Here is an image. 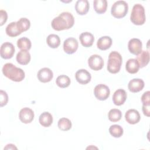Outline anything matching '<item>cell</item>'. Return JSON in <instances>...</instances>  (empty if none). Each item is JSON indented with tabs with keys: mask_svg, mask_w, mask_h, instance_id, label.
<instances>
[{
	"mask_svg": "<svg viewBox=\"0 0 150 150\" xmlns=\"http://www.w3.org/2000/svg\"><path fill=\"white\" fill-rule=\"evenodd\" d=\"M5 30L6 34L10 37H15L21 33L18 29L16 22H12L8 24Z\"/></svg>",
	"mask_w": 150,
	"mask_h": 150,
	"instance_id": "25",
	"label": "cell"
},
{
	"mask_svg": "<svg viewBox=\"0 0 150 150\" xmlns=\"http://www.w3.org/2000/svg\"><path fill=\"white\" fill-rule=\"evenodd\" d=\"M108 117L110 121L112 122H117L122 117L121 111L117 108H113L110 110L108 114Z\"/></svg>",
	"mask_w": 150,
	"mask_h": 150,
	"instance_id": "30",
	"label": "cell"
},
{
	"mask_svg": "<svg viewBox=\"0 0 150 150\" xmlns=\"http://www.w3.org/2000/svg\"><path fill=\"white\" fill-rule=\"evenodd\" d=\"M112 45V39L110 36H104L101 37L97 42V47L101 50L108 49Z\"/></svg>",
	"mask_w": 150,
	"mask_h": 150,
	"instance_id": "20",
	"label": "cell"
},
{
	"mask_svg": "<svg viewBox=\"0 0 150 150\" xmlns=\"http://www.w3.org/2000/svg\"><path fill=\"white\" fill-rule=\"evenodd\" d=\"M37 77L40 82L47 83L53 79V73L49 68L44 67L39 70Z\"/></svg>",
	"mask_w": 150,
	"mask_h": 150,
	"instance_id": "13",
	"label": "cell"
},
{
	"mask_svg": "<svg viewBox=\"0 0 150 150\" xmlns=\"http://www.w3.org/2000/svg\"><path fill=\"white\" fill-rule=\"evenodd\" d=\"M93 6L97 13H104L107 10V1L106 0H95L93 2Z\"/></svg>",
	"mask_w": 150,
	"mask_h": 150,
	"instance_id": "24",
	"label": "cell"
},
{
	"mask_svg": "<svg viewBox=\"0 0 150 150\" xmlns=\"http://www.w3.org/2000/svg\"><path fill=\"white\" fill-rule=\"evenodd\" d=\"M109 132L110 134L115 138L121 137L124 132L123 128L119 125L114 124L109 128Z\"/></svg>",
	"mask_w": 150,
	"mask_h": 150,
	"instance_id": "32",
	"label": "cell"
},
{
	"mask_svg": "<svg viewBox=\"0 0 150 150\" xmlns=\"http://www.w3.org/2000/svg\"><path fill=\"white\" fill-rule=\"evenodd\" d=\"M149 107L150 105H142V111L144 114L147 117H149L150 111H149Z\"/></svg>",
	"mask_w": 150,
	"mask_h": 150,
	"instance_id": "36",
	"label": "cell"
},
{
	"mask_svg": "<svg viewBox=\"0 0 150 150\" xmlns=\"http://www.w3.org/2000/svg\"><path fill=\"white\" fill-rule=\"evenodd\" d=\"M125 118L128 123L130 124H135L139 121L141 116L137 110L135 109H129L125 112Z\"/></svg>",
	"mask_w": 150,
	"mask_h": 150,
	"instance_id": "15",
	"label": "cell"
},
{
	"mask_svg": "<svg viewBox=\"0 0 150 150\" xmlns=\"http://www.w3.org/2000/svg\"><path fill=\"white\" fill-rule=\"evenodd\" d=\"M131 21L136 25H142L145 22V14L144 6L139 4H135L130 16Z\"/></svg>",
	"mask_w": 150,
	"mask_h": 150,
	"instance_id": "4",
	"label": "cell"
},
{
	"mask_svg": "<svg viewBox=\"0 0 150 150\" xmlns=\"http://www.w3.org/2000/svg\"><path fill=\"white\" fill-rule=\"evenodd\" d=\"M17 149L16 147L13 144H8L6 145V146L4 148V149Z\"/></svg>",
	"mask_w": 150,
	"mask_h": 150,
	"instance_id": "37",
	"label": "cell"
},
{
	"mask_svg": "<svg viewBox=\"0 0 150 150\" xmlns=\"http://www.w3.org/2000/svg\"><path fill=\"white\" fill-rule=\"evenodd\" d=\"M2 73L5 77L12 81L16 82L22 81L25 77V72L22 69L16 67L11 63H7L4 65Z\"/></svg>",
	"mask_w": 150,
	"mask_h": 150,
	"instance_id": "2",
	"label": "cell"
},
{
	"mask_svg": "<svg viewBox=\"0 0 150 150\" xmlns=\"http://www.w3.org/2000/svg\"><path fill=\"white\" fill-rule=\"evenodd\" d=\"M39 121L43 127H48L53 122V117L50 112L46 111L43 112L39 116Z\"/></svg>",
	"mask_w": 150,
	"mask_h": 150,
	"instance_id": "22",
	"label": "cell"
},
{
	"mask_svg": "<svg viewBox=\"0 0 150 150\" xmlns=\"http://www.w3.org/2000/svg\"><path fill=\"white\" fill-rule=\"evenodd\" d=\"M79 39L81 44L86 47L91 46L94 41V38L93 34L88 32L82 33L79 36Z\"/></svg>",
	"mask_w": 150,
	"mask_h": 150,
	"instance_id": "17",
	"label": "cell"
},
{
	"mask_svg": "<svg viewBox=\"0 0 150 150\" xmlns=\"http://www.w3.org/2000/svg\"><path fill=\"white\" fill-rule=\"evenodd\" d=\"M0 96H1V107H3L6 105L8 101V96L7 93L4 91H0Z\"/></svg>",
	"mask_w": 150,
	"mask_h": 150,
	"instance_id": "34",
	"label": "cell"
},
{
	"mask_svg": "<svg viewBox=\"0 0 150 150\" xmlns=\"http://www.w3.org/2000/svg\"><path fill=\"white\" fill-rule=\"evenodd\" d=\"M74 23V18L71 13L64 12L54 18L51 23L52 28L57 31H60L71 28Z\"/></svg>",
	"mask_w": 150,
	"mask_h": 150,
	"instance_id": "1",
	"label": "cell"
},
{
	"mask_svg": "<svg viewBox=\"0 0 150 150\" xmlns=\"http://www.w3.org/2000/svg\"><path fill=\"white\" fill-rule=\"evenodd\" d=\"M122 58L121 55L116 51L111 52L108 56V60L107 63V70L112 74H115L119 72L121 64Z\"/></svg>",
	"mask_w": 150,
	"mask_h": 150,
	"instance_id": "3",
	"label": "cell"
},
{
	"mask_svg": "<svg viewBox=\"0 0 150 150\" xmlns=\"http://www.w3.org/2000/svg\"><path fill=\"white\" fill-rule=\"evenodd\" d=\"M17 46L21 50H29L31 48L32 43L29 39L26 37H22L18 40Z\"/></svg>",
	"mask_w": 150,
	"mask_h": 150,
	"instance_id": "28",
	"label": "cell"
},
{
	"mask_svg": "<svg viewBox=\"0 0 150 150\" xmlns=\"http://www.w3.org/2000/svg\"><path fill=\"white\" fill-rule=\"evenodd\" d=\"M142 42L139 39L133 38L128 42V50L131 53L134 55H138L141 53L142 51Z\"/></svg>",
	"mask_w": 150,
	"mask_h": 150,
	"instance_id": "11",
	"label": "cell"
},
{
	"mask_svg": "<svg viewBox=\"0 0 150 150\" xmlns=\"http://www.w3.org/2000/svg\"><path fill=\"white\" fill-rule=\"evenodd\" d=\"M125 69L128 73L135 74L138 71L139 66L135 59H129L126 63Z\"/></svg>",
	"mask_w": 150,
	"mask_h": 150,
	"instance_id": "23",
	"label": "cell"
},
{
	"mask_svg": "<svg viewBox=\"0 0 150 150\" xmlns=\"http://www.w3.org/2000/svg\"><path fill=\"white\" fill-rule=\"evenodd\" d=\"M70 79L66 75H60L57 77L56 80V84L60 88H66L70 84Z\"/></svg>",
	"mask_w": 150,
	"mask_h": 150,
	"instance_id": "29",
	"label": "cell"
},
{
	"mask_svg": "<svg viewBox=\"0 0 150 150\" xmlns=\"http://www.w3.org/2000/svg\"><path fill=\"white\" fill-rule=\"evenodd\" d=\"M141 101L144 105H150V91L145 92L141 97Z\"/></svg>",
	"mask_w": 150,
	"mask_h": 150,
	"instance_id": "33",
	"label": "cell"
},
{
	"mask_svg": "<svg viewBox=\"0 0 150 150\" xmlns=\"http://www.w3.org/2000/svg\"><path fill=\"white\" fill-rule=\"evenodd\" d=\"M137 61L139 67L142 68L146 66L149 61V53L146 50H142L141 53L137 55Z\"/></svg>",
	"mask_w": 150,
	"mask_h": 150,
	"instance_id": "21",
	"label": "cell"
},
{
	"mask_svg": "<svg viewBox=\"0 0 150 150\" xmlns=\"http://www.w3.org/2000/svg\"><path fill=\"white\" fill-rule=\"evenodd\" d=\"M78 42L74 38H69L63 43V50L65 53L69 54L75 53L78 49Z\"/></svg>",
	"mask_w": 150,
	"mask_h": 150,
	"instance_id": "9",
	"label": "cell"
},
{
	"mask_svg": "<svg viewBox=\"0 0 150 150\" xmlns=\"http://www.w3.org/2000/svg\"><path fill=\"white\" fill-rule=\"evenodd\" d=\"M8 15L5 11H0V25L2 26L7 21Z\"/></svg>",
	"mask_w": 150,
	"mask_h": 150,
	"instance_id": "35",
	"label": "cell"
},
{
	"mask_svg": "<svg viewBox=\"0 0 150 150\" xmlns=\"http://www.w3.org/2000/svg\"><path fill=\"white\" fill-rule=\"evenodd\" d=\"M89 3L87 0H78L75 5L77 13L80 15H86L89 10Z\"/></svg>",
	"mask_w": 150,
	"mask_h": 150,
	"instance_id": "18",
	"label": "cell"
},
{
	"mask_svg": "<svg viewBox=\"0 0 150 150\" xmlns=\"http://www.w3.org/2000/svg\"><path fill=\"white\" fill-rule=\"evenodd\" d=\"M144 87V82L140 79H133L128 84L129 90L132 93H138L141 91Z\"/></svg>",
	"mask_w": 150,
	"mask_h": 150,
	"instance_id": "16",
	"label": "cell"
},
{
	"mask_svg": "<svg viewBox=\"0 0 150 150\" xmlns=\"http://www.w3.org/2000/svg\"><path fill=\"white\" fill-rule=\"evenodd\" d=\"M95 97L99 100L104 101L107 100L110 96V90L108 86L103 84L97 85L94 89Z\"/></svg>",
	"mask_w": 150,
	"mask_h": 150,
	"instance_id": "6",
	"label": "cell"
},
{
	"mask_svg": "<svg viewBox=\"0 0 150 150\" xmlns=\"http://www.w3.org/2000/svg\"><path fill=\"white\" fill-rule=\"evenodd\" d=\"M19 118L21 121L23 123H30L34 119V112L33 110L29 108H23L21 110L19 113Z\"/></svg>",
	"mask_w": 150,
	"mask_h": 150,
	"instance_id": "10",
	"label": "cell"
},
{
	"mask_svg": "<svg viewBox=\"0 0 150 150\" xmlns=\"http://www.w3.org/2000/svg\"><path fill=\"white\" fill-rule=\"evenodd\" d=\"M127 93L123 89H118L112 96V101L116 105H122L127 99Z\"/></svg>",
	"mask_w": 150,
	"mask_h": 150,
	"instance_id": "14",
	"label": "cell"
},
{
	"mask_svg": "<svg viewBox=\"0 0 150 150\" xmlns=\"http://www.w3.org/2000/svg\"><path fill=\"white\" fill-rule=\"evenodd\" d=\"M128 11L127 3L124 1H118L114 3L111 6V15L117 19L124 18Z\"/></svg>",
	"mask_w": 150,
	"mask_h": 150,
	"instance_id": "5",
	"label": "cell"
},
{
	"mask_svg": "<svg viewBox=\"0 0 150 150\" xmlns=\"http://www.w3.org/2000/svg\"><path fill=\"white\" fill-rule=\"evenodd\" d=\"M59 128L62 131H68L71 128V122L70 120L67 118H60L57 124Z\"/></svg>",
	"mask_w": 150,
	"mask_h": 150,
	"instance_id": "31",
	"label": "cell"
},
{
	"mask_svg": "<svg viewBox=\"0 0 150 150\" xmlns=\"http://www.w3.org/2000/svg\"><path fill=\"white\" fill-rule=\"evenodd\" d=\"M75 77L78 83L81 84L88 83L91 79L90 73L85 69H80L75 74Z\"/></svg>",
	"mask_w": 150,
	"mask_h": 150,
	"instance_id": "12",
	"label": "cell"
},
{
	"mask_svg": "<svg viewBox=\"0 0 150 150\" xmlns=\"http://www.w3.org/2000/svg\"><path fill=\"white\" fill-rule=\"evenodd\" d=\"M16 59L19 64L26 65L30 61V54L28 50H21L17 53Z\"/></svg>",
	"mask_w": 150,
	"mask_h": 150,
	"instance_id": "19",
	"label": "cell"
},
{
	"mask_svg": "<svg viewBox=\"0 0 150 150\" xmlns=\"http://www.w3.org/2000/svg\"><path fill=\"white\" fill-rule=\"evenodd\" d=\"M16 26L21 33L28 30L30 26V21L26 18H21L16 22Z\"/></svg>",
	"mask_w": 150,
	"mask_h": 150,
	"instance_id": "27",
	"label": "cell"
},
{
	"mask_svg": "<svg viewBox=\"0 0 150 150\" xmlns=\"http://www.w3.org/2000/svg\"><path fill=\"white\" fill-rule=\"evenodd\" d=\"M15 47L9 42H5L1 46L0 54L2 58L4 59H9L13 57L15 53Z\"/></svg>",
	"mask_w": 150,
	"mask_h": 150,
	"instance_id": "7",
	"label": "cell"
},
{
	"mask_svg": "<svg viewBox=\"0 0 150 150\" xmlns=\"http://www.w3.org/2000/svg\"><path fill=\"white\" fill-rule=\"evenodd\" d=\"M89 67L93 70L98 71L104 66V60L101 56L98 54L91 55L88 59Z\"/></svg>",
	"mask_w": 150,
	"mask_h": 150,
	"instance_id": "8",
	"label": "cell"
},
{
	"mask_svg": "<svg viewBox=\"0 0 150 150\" xmlns=\"http://www.w3.org/2000/svg\"><path fill=\"white\" fill-rule=\"evenodd\" d=\"M46 42L50 47L57 48L60 44V39L58 35L55 34H50L47 37Z\"/></svg>",
	"mask_w": 150,
	"mask_h": 150,
	"instance_id": "26",
	"label": "cell"
}]
</instances>
